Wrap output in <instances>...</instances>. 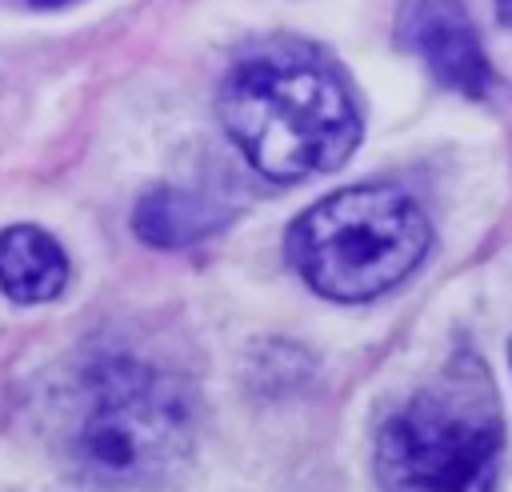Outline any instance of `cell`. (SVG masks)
I'll return each instance as SVG.
<instances>
[{"label":"cell","instance_id":"obj_1","mask_svg":"<svg viewBox=\"0 0 512 492\" xmlns=\"http://www.w3.org/2000/svg\"><path fill=\"white\" fill-rule=\"evenodd\" d=\"M220 120L244 160L268 180L340 168L360 140V112L344 80L304 52H260L220 88Z\"/></svg>","mask_w":512,"mask_h":492},{"label":"cell","instance_id":"obj_5","mask_svg":"<svg viewBox=\"0 0 512 492\" xmlns=\"http://www.w3.org/2000/svg\"><path fill=\"white\" fill-rule=\"evenodd\" d=\"M404 40L420 60L432 68V76L464 96H484L492 68L484 60V48L472 32L468 12L460 0H408L404 4Z\"/></svg>","mask_w":512,"mask_h":492},{"label":"cell","instance_id":"obj_6","mask_svg":"<svg viewBox=\"0 0 512 492\" xmlns=\"http://www.w3.org/2000/svg\"><path fill=\"white\" fill-rule=\"evenodd\" d=\"M68 284L64 248L32 224L0 232V292L16 304H44Z\"/></svg>","mask_w":512,"mask_h":492},{"label":"cell","instance_id":"obj_2","mask_svg":"<svg viewBox=\"0 0 512 492\" xmlns=\"http://www.w3.org/2000/svg\"><path fill=\"white\" fill-rule=\"evenodd\" d=\"M188 388L132 356H100L80 368L64 408L72 468L104 488L164 484L192 452Z\"/></svg>","mask_w":512,"mask_h":492},{"label":"cell","instance_id":"obj_7","mask_svg":"<svg viewBox=\"0 0 512 492\" xmlns=\"http://www.w3.org/2000/svg\"><path fill=\"white\" fill-rule=\"evenodd\" d=\"M132 224H136V236L156 248H184V244H196L200 236H208L220 224V216L208 200H200L192 192L156 188L136 204Z\"/></svg>","mask_w":512,"mask_h":492},{"label":"cell","instance_id":"obj_4","mask_svg":"<svg viewBox=\"0 0 512 492\" xmlns=\"http://www.w3.org/2000/svg\"><path fill=\"white\" fill-rule=\"evenodd\" d=\"M504 424L484 368L448 372L396 408L376 440L384 492H492Z\"/></svg>","mask_w":512,"mask_h":492},{"label":"cell","instance_id":"obj_8","mask_svg":"<svg viewBox=\"0 0 512 492\" xmlns=\"http://www.w3.org/2000/svg\"><path fill=\"white\" fill-rule=\"evenodd\" d=\"M496 8H500V20L512 28V0H496Z\"/></svg>","mask_w":512,"mask_h":492},{"label":"cell","instance_id":"obj_9","mask_svg":"<svg viewBox=\"0 0 512 492\" xmlns=\"http://www.w3.org/2000/svg\"><path fill=\"white\" fill-rule=\"evenodd\" d=\"M28 4H36V8H60V4H72V0H28Z\"/></svg>","mask_w":512,"mask_h":492},{"label":"cell","instance_id":"obj_3","mask_svg":"<svg viewBox=\"0 0 512 492\" xmlns=\"http://www.w3.org/2000/svg\"><path fill=\"white\" fill-rule=\"evenodd\" d=\"M428 240V216L404 188L356 184L288 228V260L328 300H372L424 260Z\"/></svg>","mask_w":512,"mask_h":492}]
</instances>
